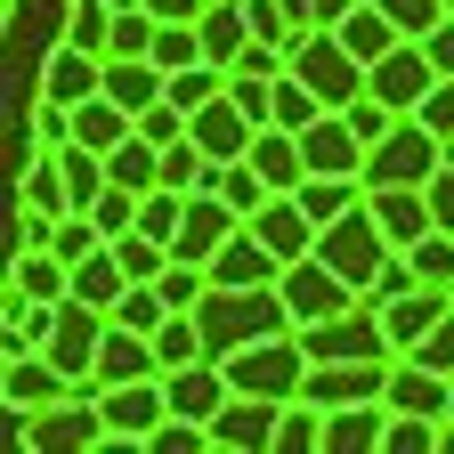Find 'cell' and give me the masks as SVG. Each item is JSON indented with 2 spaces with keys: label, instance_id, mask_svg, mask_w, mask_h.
<instances>
[{
  "label": "cell",
  "instance_id": "1",
  "mask_svg": "<svg viewBox=\"0 0 454 454\" xmlns=\"http://www.w3.org/2000/svg\"><path fill=\"white\" fill-rule=\"evenodd\" d=\"M195 325L211 340V357H236V349H252V340H268V333H293V309H284L276 284H211Z\"/></svg>",
  "mask_w": 454,
  "mask_h": 454
},
{
  "label": "cell",
  "instance_id": "2",
  "mask_svg": "<svg viewBox=\"0 0 454 454\" xmlns=\"http://www.w3.org/2000/svg\"><path fill=\"white\" fill-rule=\"evenodd\" d=\"M9 438L33 446V454H106L114 430H106V406H98V381H82L74 397H57V406H41V414L9 406Z\"/></svg>",
  "mask_w": 454,
  "mask_h": 454
},
{
  "label": "cell",
  "instance_id": "3",
  "mask_svg": "<svg viewBox=\"0 0 454 454\" xmlns=\"http://www.w3.org/2000/svg\"><path fill=\"white\" fill-rule=\"evenodd\" d=\"M446 170V138L422 122V114H397V122L373 138L365 154V187H430Z\"/></svg>",
  "mask_w": 454,
  "mask_h": 454
},
{
  "label": "cell",
  "instance_id": "4",
  "mask_svg": "<svg viewBox=\"0 0 454 454\" xmlns=\"http://www.w3.org/2000/svg\"><path fill=\"white\" fill-rule=\"evenodd\" d=\"M227 365V381H236L244 397H301L309 389V349H301V325L293 333H268V340H252V349H236V357H219Z\"/></svg>",
  "mask_w": 454,
  "mask_h": 454
},
{
  "label": "cell",
  "instance_id": "5",
  "mask_svg": "<svg viewBox=\"0 0 454 454\" xmlns=\"http://www.w3.org/2000/svg\"><path fill=\"white\" fill-rule=\"evenodd\" d=\"M389 236H381V219H373V203H349V211H340L333 227H317V260H333L340 276H349L357 284V301H365V284L389 268Z\"/></svg>",
  "mask_w": 454,
  "mask_h": 454
},
{
  "label": "cell",
  "instance_id": "6",
  "mask_svg": "<svg viewBox=\"0 0 454 454\" xmlns=\"http://www.w3.org/2000/svg\"><path fill=\"white\" fill-rule=\"evenodd\" d=\"M276 293H284V309H293V325H325V317H340V309H357V284L340 276L333 260H284V276H276Z\"/></svg>",
  "mask_w": 454,
  "mask_h": 454
},
{
  "label": "cell",
  "instance_id": "7",
  "mask_svg": "<svg viewBox=\"0 0 454 454\" xmlns=\"http://www.w3.org/2000/svg\"><path fill=\"white\" fill-rule=\"evenodd\" d=\"M98 406H106L114 446H146V438L162 430V414H170V389H162V373H146V381H114V389H98Z\"/></svg>",
  "mask_w": 454,
  "mask_h": 454
},
{
  "label": "cell",
  "instance_id": "8",
  "mask_svg": "<svg viewBox=\"0 0 454 454\" xmlns=\"http://www.w3.org/2000/svg\"><path fill=\"white\" fill-rule=\"evenodd\" d=\"M365 90H373L381 106H397V114H414V106L438 90V57H430L422 41H397L381 66H365Z\"/></svg>",
  "mask_w": 454,
  "mask_h": 454
},
{
  "label": "cell",
  "instance_id": "9",
  "mask_svg": "<svg viewBox=\"0 0 454 454\" xmlns=\"http://www.w3.org/2000/svg\"><path fill=\"white\" fill-rule=\"evenodd\" d=\"M82 381L57 365L49 349H17L9 357V373H0V406H17V414H41V406H57V397H74Z\"/></svg>",
  "mask_w": 454,
  "mask_h": 454
},
{
  "label": "cell",
  "instance_id": "10",
  "mask_svg": "<svg viewBox=\"0 0 454 454\" xmlns=\"http://www.w3.org/2000/svg\"><path fill=\"white\" fill-rule=\"evenodd\" d=\"M284 406H293V397H284ZM284 406H276V397H244V389H236V397L211 414V446H227V454H268Z\"/></svg>",
  "mask_w": 454,
  "mask_h": 454
},
{
  "label": "cell",
  "instance_id": "11",
  "mask_svg": "<svg viewBox=\"0 0 454 454\" xmlns=\"http://www.w3.org/2000/svg\"><path fill=\"white\" fill-rule=\"evenodd\" d=\"M397 365V357H389ZM389 365H365V357H333V365H309V389L317 406H365V397H389Z\"/></svg>",
  "mask_w": 454,
  "mask_h": 454
},
{
  "label": "cell",
  "instance_id": "12",
  "mask_svg": "<svg viewBox=\"0 0 454 454\" xmlns=\"http://www.w3.org/2000/svg\"><path fill=\"white\" fill-rule=\"evenodd\" d=\"M98 90H106V57H90V49H74V41H49V57H41V98L82 106V98H98Z\"/></svg>",
  "mask_w": 454,
  "mask_h": 454
},
{
  "label": "cell",
  "instance_id": "13",
  "mask_svg": "<svg viewBox=\"0 0 454 454\" xmlns=\"http://www.w3.org/2000/svg\"><path fill=\"white\" fill-rule=\"evenodd\" d=\"M252 236H260L276 260H309V252H317V219L301 211V195H268V203L252 211Z\"/></svg>",
  "mask_w": 454,
  "mask_h": 454
},
{
  "label": "cell",
  "instance_id": "14",
  "mask_svg": "<svg viewBox=\"0 0 454 454\" xmlns=\"http://www.w3.org/2000/svg\"><path fill=\"white\" fill-rule=\"evenodd\" d=\"M365 203H373V219H381V236L406 252V244H422L430 227H438V211H430V187H365Z\"/></svg>",
  "mask_w": 454,
  "mask_h": 454
},
{
  "label": "cell",
  "instance_id": "15",
  "mask_svg": "<svg viewBox=\"0 0 454 454\" xmlns=\"http://www.w3.org/2000/svg\"><path fill=\"white\" fill-rule=\"evenodd\" d=\"M389 406L397 414H454V373H430V365H414V357H397L389 365Z\"/></svg>",
  "mask_w": 454,
  "mask_h": 454
},
{
  "label": "cell",
  "instance_id": "16",
  "mask_svg": "<svg viewBox=\"0 0 454 454\" xmlns=\"http://www.w3.org/2000/svg\"><path fill=\"white\" fill-rule=\"evenodd\" d=\"M146 373H162V357H154V333H130V325H106V349H98V389H114V381H146Z\"/></svg>",
  "mask_w": 454,
  "mask_h": 454
},
{
  "label": "cell",
  "instance_id": "17",
  "mask_svg": "<svg viewBox=\"0 0 454 454\" xmlns=\"http://www.w3.org/2000/svg\"><path fill=\"white\" fill-rule=\"evenodd\" d=\"M276 276H284V260H276V252L252 236V219H244L236 236H227V244L211 252V284H276Z\"/></svg>",
  "mask_w": 454,
  "mask_h": 454
},
{
  "label": "cell",
  "instance_id": "18",
  "mask_svg": "<svg viewBox=\"0 0 454 454\" xmlns=\"http://www.w3.org/2000/svg\"><path fill=\"white\" fill-rule=\"evenodd\" d=\"M252 170L276 187V195H293L301 179H309V154H301V130H284V122H260V138H252Z\"/></svg>",
  "mask_w": 454,
  "mask_h": 454
},
{
  "label": "cell",
  "instance_id": "19",
  "mask_svg": "<svg viewBox=\"0 0 454 454\" xmlns=\"http://www.w3.org/2000/svg\"><path fill=\"white\" fill-rule=\"evenodd\" d=\"M446 309H454V293H446V284H414V293H397V301L381 309V325H389V340H397V357H406V349H414V340H422Z\"/></svg>",
  "mask_w": 454,
  "mask_h": 454
},
{
  "label": "cell",
  "instance_id": "20",
  "mask_svg": "<svg viewBox=\"0 0 454 454\" xmlns=\"http://www.w3.org/2000/svg\"><path fill=\"white\" fill-rule=\"evenodd\" d=\"M106 98L130 106V114H146L154 98H170V74L154 66V57H106Z\"/></svg>",
  "mask_w": 454,
  "mask_h": 454
},
{
  "label": "cell",
  "instance_id": "21",
  "mask_svg": "<svg viewBox=\"0 0 454 454\" xmlns=\"http://www.w3.org/2000/svg\"><path fill=\"white\" fill-rule=\"evenodd\" d=\"M333 33H340V41H349V49L365 57V66H381V57H389L397 41H406V33H397V17L381 9V0H357V9H349V17H340Z\"/></svg>",
  "mask_w": 454,
  "mask_h": 454
},
{
  "label": "cell",
  "instance_id": "22",
  "mask_svg": "<svg viewBox=\"0 0 454 454\" xmlns=\"http://www.w3.org/2000/svg\"><path fill=\"white\" fill-rule=\"evenodd\" d=\"M130 130H138V114H130V106H114L106 90L74 106V138H82V146H98V154H114V146H122Z\"/></svg>",
  "mask_w": 454,
  "mask_h": 454
},
{
  "label": "cell",
  "instance_id": "23",
  "mask_svg": "<svg viewBox=\"0 0 454 454\" xmlns=\"http://www.w3.org/2000/svg\"><path fill=\"white\" fill-rule=\"evenodd\" d=\"M17 203H33V211H74V187H66V154H57V146H41V154L17 170Z\"/></svg>",
  "mask_w": 454,
  "mask_h": 454
},
{
  "label": "cell",
  "instance_id": "24",
  "mask_svg": "<svg viewBox=\"0 0 454 454\" xmlns=\"http://www.w3.org/2000/svg\"><path fill=\"white\" fill-rule=\"evenodd\" d=\"M74 293H82V301H98L106 317H114V301L130 293V268H122V252H114V236H106L90 260H74Z\"/></svg>",
  "mask_w": 454,
  "mask_h": 454
},
{
  "label": "cell",
  "instance_id": "25",
  "mask_svg": "<svg viewBox=\"0 0 454 454\" xmlns=\"http://www.w3.org/2000/svg\"><path fill=\"white\" fill-rule=\"evenodd\" d=\"M293 195H301V211H309L317 227H333L349 203H365V179H340V170H309V179H301Z\"/></svg>",
  "mask_w": 454,
  "mask_h": 454
},
{
  "label": "cell",
  "instance_id": "26",
  "mask_svg": "<svg viewBox=\"0 0 454 454\" xmlns=\"http://www.w3.org/2000/svg\"><path fill=\"white\" fill-rule=\"evenodd\" d=\"M106 170H114V187H130V195H146V187H162V146L130 130L122 146L106 154Z\"/></svg>",
  "mask_w": 454,
  "mask_h": 454
},
{
  "label": "cell",
  "instance_id": "27",
  "mask_svg": "<svg viewBox=\"0 0 454 454\" xmlns=\"http://www.w3.org/2000/svg\"><path fill=\"white\" fill-rule=\"evenodd\" d=\"M211 187H219V195H227V203H236V211H244V219H252V211H260V203H268V195H276V187H268V179H260V170H252V154H236V162H219V170H211Z\"/></svg>",
  "mask_w": 454,
  "mask_h": 454
},
{
  "label": "cell",
  "instance_id": "28",
  "mask_svg": "<svg viewBox=\"0 0 454 454\" xmlns=\"http://www.w3.org/2000/svg\"><path fill=\"white\" fill-rule=\"evenodd\" d=\"M309 446H325V406L317 397H293L284 422H276V454H309Z\"/></svg>",
  "mask_w": 454,
  "mask_h": 454
},
{
  "label": "cell",
  "instance_id": "29",
  "mask_svg": "<svg viewBox=\"0 0 454 454\" xmlns=\"http://www.w3.org/2000/svg\"><path fill=\"white\" fill-rule=\"evenodd\" d=\"M114 252H122V268H130V284H154L170 260H179V252H170L162 236H146V227H130V236H114Z\"/></svg>",
  "mask_w": 454,
  "mask_h": 454
},
{
  "label": "cell",
  "instance_id": "30",
  "mask_svg": "<svg viewBox=\"0 0 454 454\" xmlns=\"http://www.w3.org/2000/svg\"><path fill=\"white\" fill-rule=\"evenodd\" d=\"M66 41H74V49H90V57H106V49H114V0H74Z\"/></svg>",
  "mask_w": 454,
  "mask_h": 454
},
{
  "label": "cell",
  "instance_id": "31",
  "mask_svg": "<svg viewBox=\"0 0 454 454\" xmlns=\"http://www.w3.org/2000/svg\"><path fill=\"white\" fill-rule=\"evenodd\" d=\"M179 219H187V195H179V187H146V195H138V227H146V236L179 244Z\"/></svg>",
  "mask_w": 454,
  "mask_h": 454
},
{
  "label": "cell",
  "instance_id": "32",
  "mask_svg": "<svg viewBox=\"0 0 454 454\" xmlns=\"http://www.w3.org/2000/svg\"><path fill=\"white\" fill-rule=\"evenodd\" d=\"M219 90H227V66H211V57H203V66H179V74H170V106H187V114L211 106Z\"/></svg>",
  "mask_w": 454,
  "mask_h": 454
},
{
  "label": "cell",
  "instance_id": "33",
  "mask_svg": "<svg viewBox=\"0 0 454 454\" xmlns=\"http://www.w3.org/2000/svg\"><path fill=\"white\" fill-rule=\"evenodd\" d=\"M98 244H106V227H98L90 211H66V219H57V236H49V252L66 260V268H74V260H90Z\"/></svg>",
  "mask_w": 454,
  "mask_h": 454
},
{
  "label": "cell",
  "instance_id": "34",
  "mask_svg": "<svg viewBox=\"0 0 454 454\" xmlns=\"http://www.w3.org/2000/svg\"><path fill=\"white\" fill-rule=\"evenodd\" d=\"M170 317V301H162V284H130L122 301H114V325H130V333H154Z\"/></svg>",
  "mask_w": 454,
  "mask_h": 454
},
{
  "label": "cell",
  "instance_id": "35",
  "mask_svg": "<svg viewBox=\"0 0 454 454\" xmlns=\"http://www.w3.org/2000/svg\"><path fill=\"white\" fill-rule=\"evenodd\" d=\"M154 66H162V74L203 66V25H162V33H154Z\"/></svg>",
  "mask_w": 454,
  "mask_h": 454
},
{
  "label": "cell",
  "instance_id": "36",
  "mask_svg": "<svg viewBox=\"0 0 454 454\" xmlns=\"http://www.w3.org/2000/svg\"><path fill=\"white\" fill-rule=\"evenodd\" d=\"M317 114H325V98H317L301 74H284V82H276V122H284V130H309Z\"/></svg>",
  "mask_w": 454,
  "mask_h": 454
},
{
  "label": "cell",
  "instance_id": "37",
  "mask_svg": "<svg viewBox=\"0 0 454 454\" xmlns=\"http://www.w3.org/2000/svg\"><path fill=\"white\" fill-rule=\"evenodd\" d=\"M381 9L397 17V33H406V41H430V33L446 25V0H381Z\"/></svg>",
  "mask_w": 454,
  "mask_h": 454
},
{
  "label": "cell",
  "instance_id": "38",
  "mask_svg": "<svg viewBox=\"0 0 454 454\" xmlns=\"http://www.w3.org/2000/svg\"><path fill=\"white\" fill-rule=\"evenodd\" d=\"M406 357H414V365H430V373H454V309H446V317H438V325L414 340Z\"/></svg>",
  "mask_w": 454,
  "mask_h": 454
},
{
  "label": "cell",
  "instance_id": "39",
  "mask_svg": "<svg viewBox=\"0 0 454 454\" xmlns=\"http://www.w3.org/2000/svg\"><path fill=\"white\" fill-rule=\"evenodd\" d=\"M90 219L106 227V236H130V227H138V195H130V187H106V195L90 203Z\"/></svg>",
  "mask_w": 454,
  "mask_h": 454
},
{
  "label": "cell",
  "instance_id": "40",
  "mask_svg": "<svg viewBox=\"0 0 454 454\" xmlns=\"http://www.w3.org/2000/svg\"><path fill=\"white\" fill-rule=\"evenodd\" d=\"M414 284H422V276H414V260H406V252H389V268L365 284V301H373V309H389L397 293H414Z\"/></svg>",
  "mask_w": 454,
  "mask_h": 454
},
{
  "label": "cell",
  "instance_id": "41",
  "mask_svg": "<svg viewBox=\"0 0 454 454\" xmlns=\"http://www.w3.org/2000/svg\"><path fill=\"white\" fill-rule=\"evenodd\" d=\"M414 114H422V122H430L438 138H454V74H438V90H430V98H422Z\"/></svg>",
  "mask_w": 454,
  "mask_h": 454
},
{
  "label": "cell",
  "instance_id": "42",
  "mask_svg": "<svg viewBox=\"0 0 454 454\" xmlns=\"http://www.w3.org/2000/svg\"><path fill=\"white\" fill-rule=\"evenodd\" d=\"M146 9H154L162 25H203V9H211V0H146Z\"/></svg>",
  "mask_w": 454,
  "mask_h": 454
},
{
  "label": "cell",
  "instance_id": "43",
  "mask_svg": "<svg viewBox=\"0 0 454 454\" xmlns=\"http://www.w3.org/2000/svg\"><path fill=\"white\" fill-rule=\"evenodd\" d=\"M430 211H438V227H454V162L430 179Z\"/></svg>",
  "mask_w": 454,
  "mask_h": 454
},
{
  "label": "cell",
  "instance_id": "44",
  "mask_svg": "<svg viewBox=\"0 0 454 454\" xmlns=\"http://www.w3.org/2000/svg\"><path fill=\"white\" fill-rule=\"evenodd\" d=\"M422 49H430V57H438V74H454V17H446V25H438V33H430V41H422Z\"/></svg>",
  "mask_w": 454,
  "mask_h": 454
},
{
  "label": "cell",
  "instance_id": "45",
  "mask_svg": "<svg viewBox=\"0 0 454 454\" xmlns=\"http://www.w3.org/2000/svg\"><path fill=\"white\" fill-rule=\"evenodd\" d=\"M114 9H138V0H114Z\"/></svg>",
  "mask_w": 454,
  "mask_h": 454
},
{
  "label": "cell",
  "instance_id": "46",
  "mask_svg": "<svg viewBox=\"0 0 454 454\" xmlns=\"http://www.w3.org/2000/svg\"><path fill=\"white\" fill-rule=\"evenodd\" d=\"M446 17H454V0H446Z\"/></svg>",
  "mask_w": 454,
  "mask_h": 454
}]
</instances>
